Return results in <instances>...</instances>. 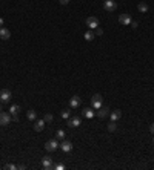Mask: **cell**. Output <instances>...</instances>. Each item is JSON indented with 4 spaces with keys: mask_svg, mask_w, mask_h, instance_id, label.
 <instances>
[{
    "mask_svg": "<svg viewBox=\"0 0 154 170\" xmlns=\"http://www.w3.org/2000/svg\"><path fill=\"white\" fill-rule=\"evenodd\" d=\"M59 142H57V139H49V141H46L45 142V150L46 152H56L57 149H59Z\"/></svg>",
    "mask_w": 154,
    "mask_h": 170,
    "instance_id": "6da1fadb",
    "label": "cell"
},
{
    "mask_svg": "<svg viewBox=\"0 0 154 170\" xmlns=\"http://www.w3.org/2000/svg\"><path fill=\"white\" fill-rule=\"evenodd\" d=\"M12 98V94L9 89H2L0 90V103H9Z\"/></svg>",
    "mask_w": 154,
    "mask_h": 170,
    "instance_id": "7a4b0ae2",
    "label": "cell"
},
{
    "mask_svg": "<svg viewBox=\"0 0 154 170\" xmlns=\"http://www.w3.org/2000/svg\"><path fill=\"white\" fill-rule=\"evenodd\" d=\"M102 100H103V98H102V95L100 94H94L93 95V98H91V106H93V109H100L102 107Z\"/></svg>",
    "mask_w": 154,
    "mask_h": 170,
    "instance_id": "3957f363",
    "label": "cell"
},
{
    "mask_svg": "<svg viewBox=\"0 0 154 170\" xmlns=\"http://www.w3.org/2000/svg\"><path fill=\"white\" fill-rule=\"evenodd\" d=\"M103 9L106 12H114L116 9H117V3H116L114 0H105L103 2Z\"/></svg>",
    "mask_w": 154,
    "mask_h": 170,
    "instance_id": "277c9868",
    "label": "cell"
},
{
    "mask_svg": "<svg viewBox=\"0 0 154 170\" xmlns=\"http://www.w3.org/2000/svg\"><path fill=\"white\" fill-rule=\"evenodd\" d=\"M42 166H43V169L45 170H51V169H54V163H53V158L51 156H43L42 158Z\"/></svg>",
    "mask_w": 154,
    "mask_h": 170,
    "instance_id": "5b68a950",
    "label": "cell"
},
{
    "mask_svg": "<svg viewBox=\"0 0 154 170\" xmlns=\"http://www.w3.org/2000/svg\"><path fill=\"white\" fill-rule=\"evenodd\" d=\"M86 26L89 29H96V28H99V19L97 17H88L86 19Z\"/></svg>",
    "mask_w": 154,
    "mask_h": 170,
    "instance_id": "8992f818",
    "label": "cell"
},
{
    "mask_svg": "<svg viewBox=\"0 0 154 170\" xmlns=\"http://www.w3.org/2000/svg\"><path fill=\"white\" fill-rule=\"evenodd\" d=\"M11 113H6V112H0V124L2 126H8L11 123Z\"/></svg>",
    "mask_w": 154,
    "mask_h": 170,
    "instance_id": "52a82bcc",
    "label": "cell"
},
{
    "mask_svg": "<svg viewBox=\"0 0 154 170\" xmlns=\"http://www.w3.org/2000/svg\"><path fill=\"white\" fill-rule=\"evenodd\" d=\"M59 147L62 149V152L69 153V152L72 150V142H71V141H66V139H63V141H62V144H60Z\"/></svg>",
    "mask_w": 154,
    "mask_h": 170,
    "instance_id": "ba28073f",
    "label": "cell"
},
{
    "mask_svg": "<svg viewBox=\"0 0 154 170\" xmlns=\"http://www.w3.org/2000/svg\"><path fill=\"white\" fill-rule=\"evenodd\" d=\"M109 112H111V110H109L106 106H102L100 109L96 110V116H99V118H105V116L109 115Z\"/></svg>",
    "mask_w": 154,
    "mask_h": 170,
    "instance_id": "9c48e42d",
    "label": "cell"
},
{
    "mask_svg": "<svg viewBox=\"0 0 154 170\" xmlns=\"http://www.w3.org/2000/svg\"><path fill=\"white\" fill-rule=\"evenodd\" d=\"M80 103H82V100H80V97H77V95H74L71 100H69V107L71 109H77L80 106Z\"/></svg>",
    "mask_w": 154,
    "mask_h": 170,
    "instance_id": "30bf717a",
    "label": "cell"
},
{
    "mask_svg": "<svg viewBox=\"0 0 154 170\" xmlns=\"http://www.w3.org/2000/svg\"><path fill=\"white\" fill-rule=\"evenodd\" d=\"M82 115L85 116V118L91 120L93 116H96V112H94V109H93V107H91V109H89V107H85V109L82 110Z\"/></svg>",
    "mask_w": 154,
    "mask_h": 170,
    "instance_id": "8fae6325",
    "label": "cell"
},
{
    "mask_svg": "<svg viewBox=\"0 0 154 170\" xmlns=\"http://www.w3.org/2000/svg\"><path fill=\"white\" fill-rule=\"evenodd\" d=\"M80 123H82V121H80L79 116H72V118L69 116V118H68V126H69V127H79Z\"/></svg>",
    "mask_w": 154,
    "mask_h": 170,
    "instance_id": "7c38bea8",
    "label": "cell"
},
{
    "mask_svg": "<svg viewBox=\"0 0 154 170\" xmlns=\"http://www.w3.org/2000/svg\"><path fill=\"white\" fill-rule=\"evenodd\" d=\"M119 23L120 25H131V16L130 14H120L119 16Z\"/></svg>",
    "mask_w": 154,
    "mask_h": 170,
    "instance_id": "4fadbf2b",
    "label": "cell"
},
{
    "mask_svg": "<svg viewBox=\"0 0 154 170\" xmlns=\"http://www.w3.org/2000/svg\"><path fill=\"white\" fill-rule=\"evenodd\" d=\"M45 129V120H35L34 121V130L35 132H42Z\"/></svg>",
    "mask_w": 154,
    "mask_h": 170,
    "instance_id": "5bb4252c",
    "label": "cell"
},
{
    "mask_svg": "<svg viewBox=\"0 0 154 170\" xmlns=\"http://www.w3.org/2000/svg\"><path fill=\"white\" fill-rule=\"evenodd\" d=\"M109 118H111V121H119V120L122 118V112H120L119 109L109 112Z\"/></svg>",
    "mask_w": 154,
    "mask_h": 170,
    "instance_id": "9a60e30c",
    "label": "cell"
},
{
    "mask_svg": "<svg viewBox=\"0 0 154 170\" xmlns=\"http://www.w3.org/2000/svg\"><path fill=\"white\" fill-rule=\"evenodd\" d=\"M9 37H11V32L2 26V28H0V38H2V40H8Z\"/></svg>",
    "mask_w": 154,
    "mask_h": 170,
    "instance_id": "2e32d148",
    "label": "cell"
},
{
    "mask_svg": "<svg viewBox=\"0 0 154 170\" xmlns=\"http://www.w3.org/2000/svg\"><path fill=\"white\" fill-rule=\"evenodd\" d=\"M137 9H139V12H148L149 6H148V3H145V2H140V3L137 5Z\"/></svg>",
    "mask_w": 154,
    "mask_h": 170,
    "instance_id": "e0dca14e",
    "label": "cell"
},
{
    "mask_svg": "<svg viewBox=\"0 0 154 170\" xmlns=\"http://www.w3.org/2000/svg\"><path fill=\"white\" fill-rule=\"evenodd\" d=\"M19 112H20V106H19V104H12V106L9 107L11 116H12V115H19Z\"/></svg>",
    "mask_w": 154,
    "mask_h": 170,
    "instance_id": "ac0fdd59",
    "label": "cell"
},
{
    "mask_svg": "<svg viewBox=\"0 0 154 170\" xmlns=\"http://www.w3.org/2000/svg\"><path fill=\"white\" fill-rule=\"evenodd\" d=\"M26 118H28L29 121H35V118H37V113H35V110H34V109H29V110H28V113H26Z\"/></svg>",
    "mask_w": 154,
    "mask_h": 170,
    "instance_id": "d6986e66",
    "label": "cell"
},
{
    "mask_svg": "<svg viewBox=\"0 0 154 170\" xmlns=\"http://www.w3.org/2000/svg\"><path fill=\"white\" fill-rule=\"evenodd\" d=\"M85 40L86 42H91V40H94V37H96V34L93 32V31H88V32H85Z\"/></svg>",
    "mask_w": 154,
    "mask_h": 170,
    "instance_id": "ffe728a7",
    "label": "cell"
},
{
    "mask_svg": "<svg viewBox=\"0 0 154 170\" xmlns=\"http://www.w3.org/2000/svg\"><path fill=\"white\" fill-rule=\"evenodd\" d=\"M60 116H62L63 120H68L69 116H71V110H69V109H63V110L60 112Z\"/></svg>",
    "mask_w": 154,
    "mask_h": 170,
    "instance_id": "44dd1931",
    "label": "cell"
},
{
    "mask_svg": "<svg viewBox=\"0 0 154 170\" xmlns=\"http://www.w3.org/2000/svg\"><path fill=\"white\" fill-rule=\"evenodd\" d=\"M56 138H57V139H60V141H63V139H65V132H63L62 129H60V130H57V133H56Z\"/></svg>",
    "mask_w": 154,
    "mask_h": 170,
    "instance_id": "7402d4cb",
    "label": "cell"
},
{
    "mask_svg": "<svg viewBox=\"0 0 154 170\" xmlns=\"http://www.w3.org/2000/svg\"><path fill=\"white\" fill-rule=\"evenodd\" d=\"M43 120H45V123H53V120H54V116L51 115V113H46Z\"/></svg>",
    "mask_w": 154,
    "mask_h": 170,
    "instance_id": "603a6c76",
    "label": "cell"
},
{
    "mask_svg": "<svg viewBox=\"0 0 154 170\" xmlns=\"http://www.w3.org/2000/svg\"><path fill=\"white\" fill-rule=\"evenodd\" d=\"M116 129H117V126H116V121H111V123L108 124V130H109V132H114Z\"/></svg>",
    "mask_w": 154,
    "mask_h": 170,
    "instance_id": "cb8c5ba5",
    "label": "cell"
},
{
    "mask_svg": "<svg viewBox=\"0 0 154 170\" xmlns=\"http://www.w3.org/2000/svg\"><path fill=\"white\" fill-rule=\"evenodd\" d=\"M3 169H5V170H16L17 166H14V164H6V166H3Z\"/></svg>",
    "mask_w": 154,
    "mask_h": 170,
    "instance_id": "d4e9b609",
    "label": "cell"
},
{
    "mask_svg": "<svg viewBox=\"0 0 154 170\" xmlns=\"http://www.w3.org/2000/svg\"><path fill=\"white\" fill-rule=\"evenodd\" d=\"M94 34H96V35H102V34H103V29L99 26V28H96V32H94Z\"/></svg>",
    "mask_w": 154,
    "mask_h": 170,
    "instance_id": "484cf974",
    "label": "cell"
},
{
    "mask_svg": "<svg viewBox=\"0 0 154 170\" xmlns=\"http://www.w3.org/2000/svg\"><path fill=\"white\" fill-rule=\"evenodd\" d=\"M54 169H57V170H63V169H65V166H63V164H56Z\"/></svg>",
    "mask_w": 154,
    "mask_h": 170,
    "instance_id": "4316f807",
    "label": "cell"
},
{
    "mask_svg": "<svg viewBox=\"0 0 154 170\" xmlns=\"http://www.w3.org/2000/svg\"><path fill=\"white\" fill-rule=\"evenodd\" d=\"M11 120L14 121V123H19V115H12V116H11Z\"/></svg>",
    "mask_w": 154,
    "mask_h": 170,
    "instance_id": "83f0119b",
    "label": "cell"
},
{
    "mask_svg": "<svg viewBox=\"0 0 154 170\" xmlns=\"http://www.w3.org/2000/svg\"><path fill=\"white\" fill-rule=\"evenodd\" d=\"M59 3H60V5H68L69 0H59Z\"/></svg>",
    "mask_w": 154,
    "mask_h": 170,
    "instance_id": "f1b7e54d",
    "label": "cell"
},
{
    "mask_svg": "<svg viewBox=\"0 0 154 170\" xmlns=\"http://www.w3.org/2000/svg\"><path fill=\"white\" fill-rule=\"evenodd\" d=\"M131 26H133V28L136 29V28H137V26H139V23H137V22H133V20H131Z\"/></svg>",
    "mask_w": 154,
    "mask_h": 170,
    "instance_id": "f546056e",
    "label": "cell"
},
{
    "mask_svg": "<svg viewBox=\"0 0 154 170\" xmlns=\"http://www.w3.org/2000/svg\"><path fill=\"white\" fill-rule=\"evenodd\" d=\"M149 130H151V135H154V123L149 126Z\"/></svg>",
    "mask_w": 154,
    "mask_h": 170,
    "instance_id": "4dcf8cb0",
    "label": "cell"
},
{
    "mask_svg": "<svg viewBox=\"0 0 154 170\" xmlns=\"http://www.w3.org/2000/svg\"><path fill=\"white\" fill-rule=\"evenodd\" d=\"M17 169H22V170H23V169H26V166H23V164H20V166H17Z\"/></svg>",
    "mask_w": 154,
    "mask_h": 170,
    "instance_id": "1f68e13d",
    "label": "cell"
},
{
    "mask_svg": "<svg viewBox=\"0 0 154 170\" xmlns=\"http://www.w3.org/2000/svg\"><path fill=\"white\" fill-rule=\"evenodd\" d=\"M2 26H3V19L0 17V28H2Z\"/></svg>",
    "mask_w": 154,
    "mask_h": 170,
    "instance_id": "d6a6232c",
    "label": "cell"
},
{
    "mask_svg": "<svg viewBox=\"0 0 154 170\" xmlns=\"http://www.w3.org/2000/svg\"><path fill=\"white\" fill-rule=\"evenodd\" d=\"M0 112H2V104H0Z\"/></svg>",
    "mask_w": 154,
    "mask_h": 170,
    "instance_id": "836d02e7",
    "label": "cell"
},
{
    "mask_svg": "<svg viewBox=\"0 0 154 170\" xmlns=\"http://www.w3.org/2000/svg\"><path fill=\"white\" fill-rule=\"evenodd\" d=\"M152 144H154V138H152Z\"/></svg>",
    "mask_w": 154,
    "mask_h": 170,
    "instance_id": "e575fe53",
    "label": "cell"
},
{
    "mask_svg": "<svg viewBox=\"0 0 154 170\" xmlns=\"http://www.w3.org/2000/svg\"><path fill=\"white\" fill-rule=\"evenodd\" d=\"M103 2H105V0H103Z\"/></svg>",
    "mask_w": 154,
    "mask_h": 170,
    "instance_id": "d590c367",
    "label": "cell"
}]
</instances>
